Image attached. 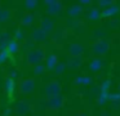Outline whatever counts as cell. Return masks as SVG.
I'll return each instance as SVG.
<instances>
[{"label": "cell", "mask_w": 120, "mask_h": 116, "mask_svg": "<svg viewBox=\"0 0 120 116\" xmlns=\"http://www.w3.org/2000/svg\"><path fill=\"white\" fill-rule=\"evenodd\" d=\"M43 59H44V52L41 49H38V48L31 49L27 54V62L30 64H36L39 62H41Z\"/></svg>", "instance_id": "obj_1"}, {"label": "cell", "mask_w": 120, "mask_h": 116, "mask_svg": "<svg viewBox=\"0 0 120 116\" xmlns=\"http://www.w3.org/2000/svg\"><path fill=\"white\" fill-rule=\"evenodd\" d=\"M35 88V80L34 79H25L21 81V84H19V89H21V92L23 93V94H29V93H31L32 90H34Z\"/></svg>", "instance_id": "obj_2"}, {"label": "cell", "mask_w": 120, "mask_h": 116, "mask_svg": "<svg viewBox=\"0 0 120 116\" xmlns=\"http://www.w3.org/2000/svg\"><path fill=\"white\" fill-rule=\"evenodd\" d=\"M60 89H61L60 84L56 82V81H52V82H49V84L45 86V94H47L48 97H50V98L57 97L58 93H60Z\"/></svg>", "instance_id": "obj_3"}, {"label": "cell", "mask_w": 120, "mask_h": 116, "mask_svg": "<svg viewBox=\"0 0 120 116\" xmlns=\"http://www.w3.org/2000/svg\"><path fill=\"white\" fill-rule=\"evenodd\" d=\"M109 43L106 40H98L93 46V52L96 54H105L107 50H109Z\"/></svg>", "instance_id": "obj_4"}, {"label": "cell", "mask_w": 120, "mask_h": 116, "mask_svg": "<svg viewBox=\"0 0 120 116\" xmlns=\"http://www.w3.org/2000/svg\"><path fill=\"white\" fill-rule=\"evenodd\" d=\"M63 103V98L61 95H57V97H53L49 99V106L53 108H60Z\"/></svg>", "instance_id": "obj_5"}, {"label": "cell", "mask_w": 120, "mask_h": 116, "mask_svg": "<svg viewBox=\"0 0 120 116\" xmlns=\"http://www.w3.org/2000/svg\"><path fill=\"white\" fill-rule=\"evenodd\" d=\"M27 111H29V105L25 102H19L18 105H17L16 107V112L18 113L19 116H23L25 113H27Z\"/></svg>", "instance_id": "obj_6"}, {"label": "cell", "mask_w": 120, "mask_h": 116, "mask_svg": "<svg viewBox=\"0 0 120 116\" xmlns=\"http://www.w3.org/2000/svg\"><path fill=\"white\" fill-rule=\"evenodd\" d=\"M70 52H71V54H72L74 57H78V56H80V54L83 53V46L79 45V44H72Z\"/></svg>", "instance_id": "obj_7"}, {"label": "cell", "mask_w": 120, "mask_h": 116, "mask_svg": "<svg viewBox=\"0 0 120 116\" xmlns=\"http://www.w3.org/2000/svg\"><path fill=\"white\" fill-rule=\"evenodd\" d=\"M18 43H17L16 40H13V41H11V43L8 44V48H7V52L8 53H11V54H13V53H16V52H18Z\"/></svg>", "instance_id": "obj_8"}, {"label": "cell", "mask_w": 120, "mask_h": 116, "mask_svg": "<svg viewBox=\"0 0 120 116\" xmlns=\"http://www.w3.org/2000/svg\"><path fill=\"white\" fill-rule=\"evenodd\" d=\"M53 27V22L52 21H49L47 18V19H43L41 21V30L45 31V32H48V31H50Z\"/></svg>", "instance_id": "obj_9"}, {"label": "cell", "mask_w": 120, "mask_h": 116, "mask_svg": "<svg viewBox=\"0 0 120 116\" xmlns=\"http://www.w3.org/2000/svg\"><path fill=\"white\" fill-rule=\"evenodd\" d=\"M56 64H57V57L52 54V56H49L47 58V68L52 70L53 67H56Z\"/></svg>", "instance_id": "obj_10"}, {"label": "cell", "mask_w": 120, "mask_h": 116, "mask_svg": "<svg viewBox=\"0 0 120 116\" xmlns=\"http://www.w3.org/2000/svg\"><path fill=\"white\" fill-rule=\"evenodd\" d=\"M32 36H34V40H44L45 36H47V32L43 31L41 28H39V30H36L32 34Z\"/></svg>", "instance_id": "obj_11"}, {"label": "cell", "mask_w": 120, "mask_h": 116, "mask_svg": "<svg viewBox=\"0 0 120 116\" xmlns=\"http://www.w3.org/2000/svg\"><path fill=\"white\" fill-rule=\"evenodd\" d=\"M4 85H5V89L7 92L9 93V94H12V92H13L14 89V81L11 79V77H8V79L5 80V82H4Z\"/></svg>", "instance_id": "obj_12"}, {"label": "cell", "mask_w": 120, "mask_h": 116, "mask_svg": "<svg viewBox=\"0 0 120 116\" xmlns=\"http://www.w3.org/2000/svg\"><path fill=\"white\" fill-rule=\"evenodd\" d=\"M11 17V12L7 9H0V21H7Z\"/></svg>", "instance_id": "obj_13"}, {"label": "cell", "mask_w": 120, "mask_h": 116, "mask_svg": "<svg viewBox=\"0 0 120 116\" xmlns=\"http://www.w3.org/2000/svg\"><path fill=\"white\" fill-rule=\"evenodd\" d=\"M32 21H34V17L31 14H25L23 18H22V23L23 25H31Z\"/></svg>", "instance_id": "obj_14"}, {"label": "cell", "mask_w": 120, "mask_h": 116, "mask_svg": "<svg viewBox=\"0 0 120 116\" xmlns=\"http://www.w3.org/2000/svg\"><path fill=\"white\" fill-rule=\"evenodd\" d=\"M90 67H92V70L97 71V70H99V67H101V62H99L98 59H96V61H93V62H92Z\"/></svg>", "instance_id": "obj_15"}, {"label": "cell", "mask_w": 120, "mask_h": 116, "mask_svg": "<svg viewBox=\"0 0 120 116\" xmlns=\"http://www.w3.org/2000/svg\"><path fill=\"white\" fill-rule=\"evenodd\" d=\"M117 10H119V8H116V7L110 8L109 10H106V12H105V14H103V15H110V14H114V13H115V12H117Z\"/></svg>", "instance_id": "obj_16"}, {"label": "cell", "mask_w": 120, "mask_h": 116, "mask_svg": "<svg viewBox=\"0 0 120 116\" xmlns=\"http://www.w3.org/2000/svg\"><path fill=\"white\" fill-rule=\"evenodd\" d=\"M7 56H8V52H1V53H0V63H1V62H4L7 59Z\"/></svg>", "instance_id": "obj_17"}, {"label": "cell", "mask_w": 120, "mask_h": 116, "mask_svg": "<svg viewBox=\"0 0 120 116\" xmlns=\"http://www.w3.org/2000/svg\"><path fill=\"white\" fill-rule=\"evenodd\" d=\"M44 68L45 67H43V66H38L36 70H35V74H41V72L44 71Z\"/></svg>", "instance_id": "obj_18"}, {"label": "cell", "mask_w": 120, "mask_h": 116, "mask_svg": "<svg viewBox=\"0 0 120 116\" xmlns=\"http://www.w3.org/2000/svg\"><path fill=\"white\" fill-rule=\"evenodd\" d=\"M63 67H65V64H60V66L57 67V68H58L57 70V74H61V72L63 71Z\"/></svg>", "instance_id": "obj_19"}, {"label": "cell", "mask_w": 120, "mask_h": 116, "mask_svg": "<svg viewBox=\"0 0 120 116\" xmlns=\"http://www.w3.org/2000/svg\"><path fill=\"white\" fill-rule=\"evenodd\" d=\"M26 5H31V8H34L36 5V1H26Z\"/></svg>", "instance_id": "obj_20"}, {"label": "cell", "mask_w": 120, "mask_h": 116, "mask_svg": "<svg viewBox=\"0 0 120 116\" xmlns=\"http://www.w3.org/2000/svg\"><path fill=\"white\" fill-rule=\"evenodd\" d=\"M17 37L21 39V31H17Z\"/></svg>", "instance_id": "obj_21"}, {"label": "cell", "mask_w": 120, "mask_h": 116, "mask_svg": "<svg viewBox=\"0 0 120 116\" xmlns=\"http://www.w3.org/2000/svg\"><path fill=\"white\" fill-rule=\"evenodd\" d=\"M0 40H1V37H0Z\"/></svg>", "instance_id": "obj_22"}]
</instances>
